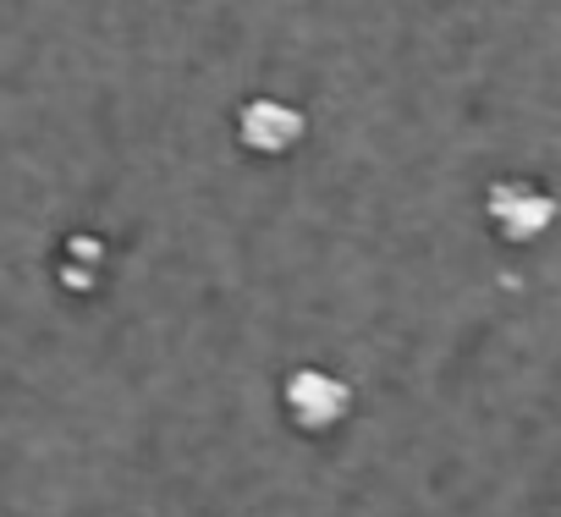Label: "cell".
Instances as JSON below:
<instances>
[{"mask_svg": "<svg viewBox=\"0 0 561 517\" xmlns=\"http://www.w3.org/2000/svg\"><path fill=\"white\" fill-rule=\"evenodd\" d=\"M484 215H490V226L506 237V242H539L550 226H556V198L545 193V187H534V182H523V176H501V182H490V193H484Z\"/></svg>", "mask_w": 561, "mask_h": 517, "instance_id": "obj_1", "label": "cell"}, {"mask_svg": "<svg viewBox=\"0 0 561 517\" xmlns=\"http://www.w3.org/2000/svg\"><path fill=\"white\" fill-rule=\"evenodd\" d=\"M280 397H287L293 424L309 429V435H325V429H336L353 413V391L331 369H293L287 386H280Z\"/></svg>", "mask_w": 561, "mask_h": 517, "instance_id": "obj_2", "label": "cell"}, {"mask_svg": "<svg viewBox=\"0 0 561 517\" xmlns=\"http://www.w3.org/2000/svg\"><path fill=\"white\" fill-rule=\"evenodd\" d=\"M304 127L309 122L287 100H270V94H259V100H248L237 111V138L253 154H287V149H298L304 143Z\"/></svg>", "mask_w": 561, "mask_h": 517, "instance_id": "obj_3", "label": "cell"}]
</instances>
